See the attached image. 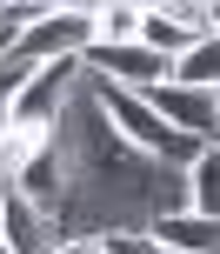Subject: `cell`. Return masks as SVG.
Instances as JSON below:
<instances>
[{"instance_id": "cell-1", "label": "cell", "mask_w": 220, "mask_h": 254, "mask_svg": "<svg viewBox=\"0 0 220 254\" xmlns=\"http://www.w3.org/2000/svg\"><path fill=\"white\" fill-rule=\"evenodd\" d=\"M93 40H100V13L93 7H34L20 27V61L27 67H47V61H87Z\"/></svg>"}, {"instance_id": "cell-2", "label": "cell", "mask_w": 220, "mask_h": 254, "mask_svg": "<svg viewBox=\"0 0 220 254\" xmlns=\"http://www.w3.org/2000/svg\"><path fill=\"white\" fill-rule=\"evenodd\" d=\"M93 114L114 127V140L133 154V161H167V154L180 147V134L154 114V101H147V94H127V87L93 80Z\"/></svg>"}, {"instance_id": "cell-3", "label": "cell", "mask_w": 220, "mask_h": 254, "mask_svg": "<svg viewBox=\"0 0 220 254\" xmlns=\"http://www.w3.org/2000/svg\"><path fill=\"white\" fill-rule=\"evenodd\" d=\"M147 101H154V114L167 121L180 140H200V147L220 140V94H207V87H180V80H160Z\"/></svg>"}, {"instance_id": "cell-4", "label": "cell", "mask_w": 220, "mask_h": 254, "mask_svg": "<svg viewBox=\"0 0 220 254\" xmlns=\"http://www.w3.org/2000/svg\"><path fill=\"white\" fill-rule=\"evenodd\" d=\"M87 80H107V87H127V94H154L160 80H174V61H160L154 47H93L87 54Z\"/></svg>"}, {"instance_id": "cell-5", "label": "cell", "mask_w": 220, "mask_h": 254, "mask_svg": "<svg viewBox=\"0 0 220 254\" xmlns=\"http://www.w3.org/2000/svg\"><path fill=\"white\" fill-rule=\"evenodd\" d=\"M147 234H154L167 254H220V221H207V214H167Z\"/></svg>"}, {"instance_id": "cell-6", "label": "cell", "mask_w": 220, "mask_h": 254, "mask_svg": "<svg viewBox=\"0 0 220 254\" xmlns=\"http://www.w3.org/2000/svg\"><path fill=\"white\" fill-rule=\"evenodd\" d=\"M187 194H194V214L220 221V140L194 147V161H187Z\"/></svg>"}, {"instance_id": "cell-7", "label": "cell", "mask_w": 220, "mask_h": 254, "mask_svg": "<svg viewBox=\"0 0 220 254\" xmlns=\"http://www.w3.org/2000/svg\"><path fill=\"white\" fill-rule=\"evenodd\" d=\"M174 80H180V87H207V94H220V34L194 40V47L174 61Z\"/></svg>"}, {"instance_id": "cell-8", "label": "cell", "mask_w": 220, "mask_h": 254, "mask_svg": "<svg viewBox=\"0 0 220 254\" xmlns=\"http://www.w3.org/2000/svg\"><path fill=\"white\" fill-rule=\"evenodd\" d=\"M100 40H93V47H133V40H140V13L147 7H133V0H100Z\"/></svg>"}, {"instance_id": "cell-9", "label": "cell", "mask_w": 220, "mask_h": 254, "mask_svg": "<svg viewBox=\"0 0 220 254\" xmlns=\"http://www.w3.org/2000/svg\"><path fill=\"white\" fill-rule=\"evenodd\" d=\"M107 254H167V248H160L147 228H114L107 234Z\"/></svg>"}, {"instance_id": "cell-10", "label": "cell", "mask_w": 220, "mask_h": 254, "mask_svg": "<svg viewBox=\"0 0 220 254\" xmlns=\"http://www.w3.org/2000/svg\"><path fill=\"white\" fill-rule=\"evenodd\" d=\"M27 13H34V7H0V61H13V54H20V27H27Z\"/></svg>"}, {"instance_id": "cell-11", "label": "cell", "mask_w": 220, "mask_h": 254, "mask_svg": "<svg viewBox=\"0 0 220 254\" xmlns=\"http://www.w3.org/2000/svg\"><path fill=\"white\" fill-rule=\"evenodd\" d=\"M53 254H107V234H60Z\"/></svg>"}, {"instance_id": "cell-12", "label": "cell", "mask_w": 220, "mask_h": 254, "mask_svg": "<svg viewBox=\"0 0 220 254\" xmlns=\"http://www.w3.org/2000/svg\"><path fill=\"white\" fill-rule=\"evenodd\" d=\"M7 134H13V127H7V107H0V154H7Z\"/></svg>"}, {"instance_id": "cell-13", "label": "cell", "mask_w": 220, "mask_h": 254, "mask_svg": "<svg viewBox=\"0 0 220 254\" xmlns=\"http://www.w3.org/2000/svg\"><path fill=\"white\" fill-rule=\"evenodd\" d=\"M0 254H13V248H7V228H0Z\"/></svg>"}, {"instance_id": "cell-14", "label": "cell", "mask_w": 220, "mask_h": 254, "mask_svg": "<svg viewBox=\"0 0 220 254\" xmlns=\"http://www.w3.org/2000/svg\"><path fill=\"white\" fill-rule=\"evenodd\" d=\"M0 207H7V188H0Z\"/></svg>"}]
</instances>
